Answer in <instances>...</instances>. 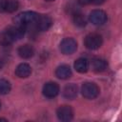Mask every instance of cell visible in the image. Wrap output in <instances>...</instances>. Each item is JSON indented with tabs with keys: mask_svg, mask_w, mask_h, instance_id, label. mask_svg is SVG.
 <instances>
[{
	"mask_svg": "<svg viewBox=\"0 0 122 122\" xmlns=\"http://www.w3.org/2000/svg\"><path fill=\"white\" fill-rule=\"evenodd\" d=\"M12 42H13V40L10 38V34L7 32L6 30L4 31L0 32V45H2V46H10Z\"/></svg>",
	"mask_w": 122,
	"mask_h": 122,
	"instance_id": "17",
	"label": "cell"
},
{
	"mask_svg": "<svg viewBox=\"0 0 122 122\" xmlns=\"http://www.w3.org/2000/svg\"><path fill=\"white\" fill-rule=\"evenodd\" d=\"M0 108H1V103H0Z\"/></svg>",
	"mask_w": 122,
	"mask_h": 122,
	"instance_id": "25",
	"label": "cell"
},
{
	"mask_svg": "<svg viewBox=\"0 0 122 122\" xmlns=\"http://www.w3.org/2000/svg\"><path fill=\"white\" fill-rule=\"evenodd\" d=\"M2 67H3V62H2V61L0 60V69H1Z\"/></svg>",
	"mask_w": 122,
	"mask_h": 122,
	"instance_id": "22",
	"label": "cell"
},
{
	"mask_svg": "<svg viewBox=\"0 0 122 122\" xmlns=\"http://www.w3.org/2000/svg\"><path fill=\"white\" fill-rule=\"evenodd\" d=\"M10 84L6 79H0V94H7L10 91Z\"/></svg>",
	"mask_w": 122,
	"mask_h": 122,
	"instance_id": "19",
	"label": "cell"
},
{
	"mask_svg": "<svg viewBox=\"0 0 122 122\" xmlns=\"http://www.w3.org/2000/svg\"><path fill=\"white\" fill-rule=\"evenodd\" d=\"M6 1L7 0H0V12H4L6 10Z\"/></svg>",
	"mask_w": 122,
	"mask_h": 122,
	"instance_id": "21",
	"label": "cell"
},
{
	"mask_svg": "<svg viewBox=\"0 0 122 122\" xmlns=\"http://www.w3.org/2000/svg\"><path fill=\"white\" fill-rule=\"evenodd\" d=\"M17 52H18V55L21 58H23V59H29V58H30V57L33 56V54H34V49L30 45L25 44V45H22V46H20L18 48Z\"/></svg>",
	"mask_w": 122,
	"mask_h": 122,
	"instance_id": "12",
	"label": "cell"
},
{
	"mask_svg": "<svg viewBox=\"0 0 122 122\" xmlns=\"http://www.w3.org/2000/svg\"><path fill=\"white\" fill-rule=\"evenodd\" d=\"M74 69L76 71L80 72V73H84L88 71L89 69V61L86 58H78L77 60H75L74 62Z\"/></svg>",
	"mask_w": 122,
	"mask_h": 122,
	"instance_id": "15",
	"label": "cell"
},
{
	"mask_svg": "<svg viewBox=\"0 0 122 122\" xmlns=\"http://www.w3.org/2000/svg\"><path fill=\"white\" fill-rule=\"evenodd\" d=\"M103 38L98 33H90L85 37L84 44L89 50H97L102 46Z\"/></svg>",
	"mask_w": 122,
	"mask_h": 122,
	"instance_id": "3",
	"label": "cell"
},
{
	"mask_svg": "<svg viewBox=\"0 0 122 122\" xmlns=\"http://www.w3.org/2000/svg\"><path fill=\"white\" fill-rule=\"evenodd\" d=\"M81 93L87 99H94L99 94V88L93 82H85L81 87Z\"/></svg>",
	"mask_w": 122,
	"mask_h": 122,
	"instance_id": "2",
	"label": "cell"
},
{
	"mask_svg": "<svg viewBox=\"0 0 122 122\" xmlns=\"http://www.w3.org/2000/svg\"><path fill=\"white\" fill-rule=\"evenodd\" d=\"M19 8L18 0H7L6 1V10L7 12H13Z\"/></svg>",
	"mask_w": 122,
	"mask_h": 122,
	"instance_id": "18",
	"label": "cell"
},
{
	"mask_svg": "<svg viewBox=\"0 0 122 122\" xmlns=\"http://www.w3.org/2000/svg\"><path fill=\"white\" fill-rule=\"evenodd\" d=\"M55 75L59 79H68L71 76V70L68 65H61L55 70Z\"/></svg>",
	"mask_w": 122,
	"mask_h": 122,
	"instance_id": "13",
	"label": "cell"
},
{
	"mask_svg": "<svg viewBox=\"0 0 122 122\" xmlns=\"http://www.w3.org/2000/svg\"><path fill=\"white\" fill-rule=\"evenodd\" d=\"M2 120L3 121H7V119H5V118H0V121H2Z\"/></svg>",
	"mask_w": 122,
	"mask_h": 122,
	"instance_id": "23",
	"label": "cell"
},
{
	"mask_svg": "<svg viewBox=\"0 0 122 122\" xmlns=\"http://www.w3.org/2000/svg\"><path fill=\"white\" fill-rule=\"evenodd\" d=\"M51 18L47 15V14H39L38 15V18L35 22V25H36V29L39 30L40 31H45V30H48L51 26Z\"/></svg>",
	"mask_w": 122,
	"mask_h": 122,
	"instance_id": "9",
	"label": "cell"
},
{
	"mask_svg": "<svg viewBox=\"0 0 122 122\" xmlns=\"http://www.w3.org/2000/svg\"><path fill=\"white\" fill-rule=\"evenodd\" d=\"M77 93H78V88L75 84L73 83H71V84H68L64 87L63 91H62V94L63 96L66 98V99H69V100H72L74 99L76 96H77Z\"/></svg>",
	"mask_w": 122,
	"mask_h": 122,
	"instance_id": "10",
	"label": "cell"
},
{
	"mask_svg": "<svg viewBox=\"0 0 122 122\" xmlns=\"http://www.w3.org/2000/svg\"><path fill=\"white\" fill-rule=\"evenodd\" d=\"M91 65H92V69L96 72L104 71L107 69V66H108L107 61L102 59V58H94V59H92Z\"/></svg>",
	"mask_w": 122,
	"mask_h": 122,
	"instance_id": "14",
	"label": "cell"
},
{
	"mask_svg": "<svg viewBox=\"0 0 122 122\" xmlns=\"http://www.w3.org/2000/svg\"><path fill=\"white\" fill-rule=\"evenodd\" d=\"M56 115H57L59 120L64 121V122H68V121H71L72 119V117H73V111L68 105L60 106L57 109V111H56Z\"/></svg>",
	"mask_w": 122,
	"mask_h": 122,
	"instance_id": "6",
	"label": "cell"
},
{
	"mask_svg": "<svg viewBox=\"0 0 122 122\" xmlns=\"http://www.w3.org/2000/svg\"><path fill=\"white\" fill-rule=\"evenodd\" d=\"M6 30L14 42L16 40H19V39L23 38V36L26 32V27L19 26V25L15 24V26H10Z\"/></svg>",
	"mask_w": 122,
	"mask_h": 122,
	"instance_id": "7",
	"label": "cell"
},
{
	"mask_svg": "<svg viewBox=\"0 0 122 122\" xmlns=\"http://www.w3.org/2000/svg\"><path fill=\"white\" fill-rule=\"evenodd\" d=\"M46 1H49V2H51V1H54V0H46Z\"/></svg>",
	"mask_w": 122,
	"mask_h": 122,
	"instance_id": "24",
	"label": "cell"
},
{
	"mask_svg": "<svg viewBox=\"0 0 122 122\" xmlns=\"http://www.w3.org/2000/svg\"><path fill=\"white\" fill-rule=\"evenodd\" d=\"M107 0H89V4H92V5H101L103 3H105Z\"/></svg>",
	"mask_w": 122,
	"mask_h": 122,
	"instance_id": "20",
	"label": "cell"
},
{
	"mask_svg": "<svg viewBox=\"0 0 122 122\" xmlns=\"http://www.w3.org/2000/svg\"><path fill=\"white\" fill-rule=\"evenodd\" d=\"M42 92L47 98H53L59 93V86L55 82H48L43 86Z\"/></svg>",
	"mask_w": 122,
	"mask_h": 122,
	"instance_id": "8",
	"label": "cell"
},
{
	"mask_svg": "<svg viewBox=\"0 0 122 122\" xmlns=\"http://www.w3.org/2000/svg\"><path fill=\"white\" fill-rule=\"evenodd\" d=\"M59 49L63 54H66V55L72 54L77 50V42L71 37L64 38L60 43Z\"/></svg>",
	"mask_w": 122,
	"mask_h": 122,
	"instance_id": "4",
	"label": "cell"
},
{
	"mask_svg": "<svg viewBox=\"0 0 122 122\" xmlns=\"http://www.w3.org/2000/svg\"><path fill=\"white\" fill-rule=\"evenodd\" d=\"M108 19L107 13L102 10H93L89 15V20L92 24L95 26H101L106 23Z\"/></svg>",
	"mask_w": 122,
	"mask_h": 122,
	"instance_id": "5",
	"label": "cell"
},
{
	"mask_svg": "<svg viewBox=\"0 0 122 122\" xmlns=\"http://www.w3.org/2000/svg\"><path fill=\"white\" fill-rule=\"evenodd\" d=\"M31 73V68L27 63H21L19 64L15 69V74L19 78H27Z\"/></svg>",
	"mask_w": 122,
	"mask_h": 122,
	"instance_id": "11",
	"label": "cell"
},
{
	"mask_svg": "<svg viewBox=\"0 0 122 122\" xmlns=\"http://www.w3.org/2000/svg\"><path fill=\"white\" fill-rule=\"evenodd\" d=\"M38 15L39 14L34 11H24V12L17 14L13 20L16 25L26 27V26H29L31 24H35V22L38 18Z\"/></svg>",
	"mask_w": 122,
	"mask_h": 122,
	"instance_id": "1",
	"label": "cell"
},
{
	"mask_svg": "<svg viewBox=\"0 0 122 122\" xmlns=\"http://www.w3.org/2000/svg\"><path fill=\"white\" fill-rule=\"evenodd\" d=\"M73 23L75 24V26L82 28V27H85L86 26L87 20H86L85 16L82 13L76 12V13L73 14Z\"/></svg>",
	"mask_w": 122,
	"mask_h": 122,
	"instance_id": "16",
	"label": "cell"
}]
</instances>
